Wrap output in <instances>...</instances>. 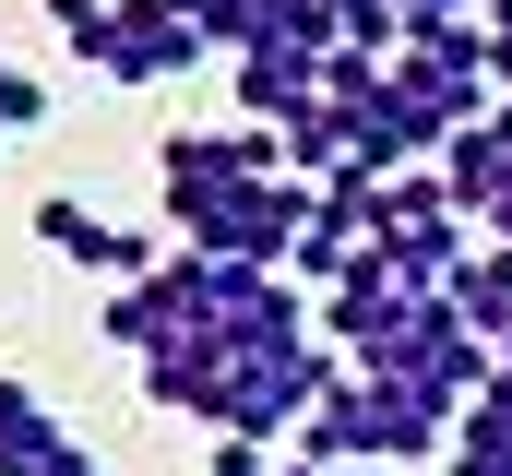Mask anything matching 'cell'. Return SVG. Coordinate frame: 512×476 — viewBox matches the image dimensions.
I'll return each instance as SVG.
<instances>
[{
	"instance_id": "1",
	"label": "cell",
	"mask_w": 512,
	"mask_h": 476,
	"mask_svg": "<svg viewBox=\"0 0 512 476\" xmlns=\"http://www.w3.org/2000/svg\"><path fill=\"white\" fill-rule=\"evenodd\" d=\"M465 250H477V215L453 203V179H441V167H405V179H393L382 262L405 274V286H453V274H465Z\"/></svg>"
},
{
	"instance_id": "2",
	"label": "cell",
	"mask_w": 512,
	"mask_h": 476,
	"mask_svg": "<svg viewBox=\"0 0 512 476\" xmlns=\"http://www.w3.org/2000/svg\"><path fill=\"white\" fill-rule=\"evenodd\" d=\"M36 250H48V262H84V274H108V286H143V274L167 262V238H155V227H108V215L72 203V191L36 203Z\"/></svg>"
},
{
	"instance_id": "3",
	"label": "cell",
	"mask_w": 512,
	"mask_h": 476,
	"mask_svg": "<svg viewBox=\"0 0 512 476\" xmlns=\"http://www.w3.org/2000/svg\"><path fill=\"white\" fill-rule=\"evenodd\" d=\"M215 48L179 24V0H120V24H108V48H96V72L131 84V96H155V84H179V72H203Z\"/></svg>"
},
{
	"instance_id": "4",
	"label": "cell",
	"mask_w": 512,
	"mask_h": 476,
	"mask_svg": "<svg viewBox=\"0 0 512 476\" xmlns=\"http://www.w3.org/2000/svg\"><path fill=\"white\" fill-rule=\"evenodd\" d=\"M0 476H96V453L48 417V393L0 381Z\"/></svg>"
},
{
	"instance_id": "5",
	"label": "cell",
	"mask_w": 512,
	"mask_h": 476,
	"mask_svg": "<svg viewBox=\"0 0 512 476\" xmlns=\"http://www.w3.org/2000/svg\"><path fill=\"white\" fill-rule=\"evenodd\" d=\"M441 179H453V203L489 238V215H512V108H489L477 131H453V143H441Z\"/></svg>"
},
{
	"instance_id": "6",
	"label": "cell",
	"mask_w": 512,
	"mask_h": 476,
	"mask_svg": "<svg viewBox=\"0 0 512 476\" xmlns=\"http://www.w3.org/2000/svg\"><path fill=\"white\" fill-rule=\"evenodd\" d=\"M227 72H239V119H262V131H298L322 108V60H298V48H251Z\"/></svg>"
},
{
	"instance_id": "7",
	"label": "cell",
	"mask_w": 512,
	"mask_h": 476,
	"mask_svg": "<svg viewBox=\"0 0 512 476\" xmlns=\"http://www.w3.org/2000/svg\"><path fill=\"white\" fill-rule=\"evenodd\" d=\"M441 298L465 310V334H477V346H512V250H501V238H477V250H465V274H453Z\"/></svg>"
},
{
	"instance_id": "8",
	"label": "cell",
	"mask_w": 512,
	"mask_h": 476,
	"mask_svg": "<svg viewBox=\"0 0 512 476\" xmlns=\"http://www.w3.org/2000/svg\"><path fill=\"white\" fill-rule=\"evenodd\" d=\"M179 24H191L203 48H227V60L262 48V0H179Z\"/></svg>"
},
{
	"instance_id": "9",
	"label": "cell",
	"mask_w": 512,
	"mask_h": 476,
	"mask_svg": "<svg viewBox=\"0 0 512 476\" xmlns=\"http://www.w3.org/2000/svg\"><path fill=\"white\" fill-rule=\"evenodd\" d=\"M48 24H60V48L96 72V48H108V24H120V0H48Z\"/></svg>"
},
{
	"instance_id": "10",
	"label": "cell",
	"mask_w": 512,
	"mask_h": 476,
	"mask_svg": "<svg viewBox=\"0 0 512 476\" xmlns=\"http://www.w3.org/2000/svg\"><path fill=\"white\" fill-rule=\"evenodd\" d=\"M36 119H48V84H36L24 60H0V143H12V131H36Z\"/></svg>"
},
{
	"instance_id": "11",
	"label": "cell",
	"mask_w": 512,
	"mask_h": 476,
	"mask_svg": "<svg viewBox=\"0 0 512 476\" xmlns=\"http://www.w3.org/2000/svg\"><path fill=\"white\" fill-rule=\"evenodd\" d=\"M203 476H286V453H262V441H215V465Z\"/></svg>"
},
{
	"instance_id": "12",
	"label": "cell",
	"mask_w": 512,
	"mask_h": 476,
	"mask_svg": "<svg viewBox=\"0 0 512 476\" xmlns=\"http://www.w3.org/2000/svg\"><path fill=\"white\" fill-rule=\"evenodd\" d=\"M477 24H489V72H501V108H512V0H489Z\"/></svg>"
},
{
	"instance_id": "13",
	"label": "cell",
	"mask_w": 512,
	"mask_h": 476,
	"mask_svg": "<svg viewBox=\"0 0 512 476\" xmlns=\"http://www.w3.org/2000/svg\"><path fill=\"white\" fill-rule=\"evenodd\" d=\"M286 476H334V465H298V453H286Z\"/></svg>"
},
{
	"instance_id": "14",
	"label": "cell",
	"mask_w": 512,
	"mask_h": 476,
	"mask_svg": "<svg viewBox=\"0 0 512 476\" xmlns=\"http://www.w3.org/2000/svg\"><path fill=\"white\" fill-rule=\"evenodd\" d=\"M477 12H489V0H477Z\"/></svg>"
}]
</instances>
